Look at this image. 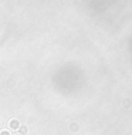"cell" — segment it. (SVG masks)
<instances>
[{"instance_id":"6da1fadb","label":"cell","mask_w":132,"mask_h":135,"mask_svg":"<svg viewBox=\"0 0 132 135\" xmlns=\"http://www.w3.org/2000/svg\"><path fill=\"white\" fill-rule=\"evenodd\" d=\"M10 127H12V128H17V127H19V121H17V119L10 121Z\"/></svg>"},{"instance_id":"7a4b0ae2","label":"cell","mask_w":132,"mask_h":135,"mask_svg":"<svg viewBox=\"0 0 132 135\" xmlns=\"http://www.w3.org/2000/svg\"><path fill=\"white\" fill-rule=\"evenodd\" d=\"M0 135H9V132H7V131H3V132H0Z\"/></svg>"}]
</instances>
